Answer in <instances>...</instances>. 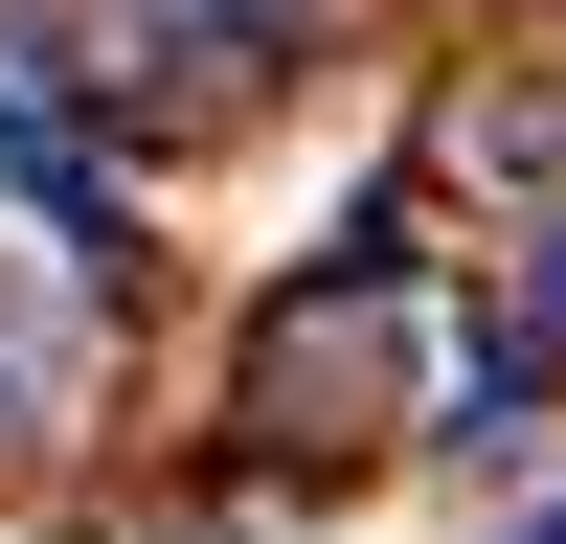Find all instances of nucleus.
Segmentation results:
<instances>
[{
  "label": "nucleus",
  "mask_w": 566,
  "mask_h": 544,
  "mask_svg": "<svg viewBox=\"0 0 566 544\" xmlns=\"http://www.w3.org/2000/svg\"><path fill=\"white\" fill-rule=\"evenodd\" d=\"M0 205H45V250H114V159L69 136V91L0 69Z\"/></svg>",
  "instance_id": "obj_1"
},
{
  "label": "nucleus",
  "mask_w": 566,
  "mask_h": 544,
  "mask_svg": "<svg viewBox=\"0 0 566 544\" xmlns=\"http://www.w3.org/2000/svg\"><path fill=\"white\" fill-rule=\"evenodd\" d=\"M159 23H205V45H295L317 0H159Z\"/></svg>",
  "instance_id": "obj_2"
},
{
  "label": "nucleus",
  "mask_w": 566,
  "mask_h": 544,
  "mask_svg": "<svg viewBox=\"0 0 566 544\" xmlns=\"http://www.w3.org/2000/svg\"><path fill=\"white\" fill-rule=\"evenodd\" d=\"M566 341V227H544V272H522V341H499V363H544Z\"/></svg>",
  "instance_id": "obj_3"
},
{
  "label": "nucleus",
  "mask_w": 566,
  "mask_h": 544,
  "mask_svg": "<svg viewBox=\"0 0 566 544\" xmlns=\"http://www.w3.org/2000/svg\"><path fill=\"white\" fill-rule=\"evenodd\" d=\"M181 544H272V522H181Z\"/></svg>",
  "instance_id": "obj_4"
}]
</instances>
